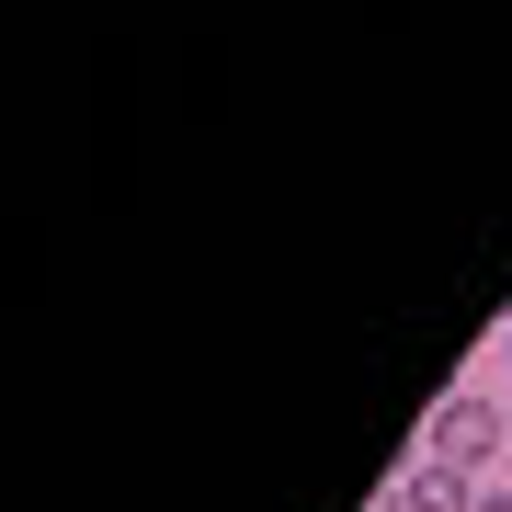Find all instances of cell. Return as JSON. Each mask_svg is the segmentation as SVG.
Segmentation results:
<instances>
[{"instance_id": "5b68a950", "label": "cell", "mask_w": 512, "mask_h": 512, "mask_svg": "<svg viewBox=\"0 0 512 512\" xmlns=\"http://www.w3.org/2000/svg\"><path fill=\"white\" fill-rule=\"evenodd\" d=\"M501 342H512V330H501Z\"/></svg>"}, {"instance_id": "6da1fadb", "label": "cell", "mask_w": 512, "mask_h": 512, "mask_svg": "<svg viewBox=\"0 0 512 512\" xmlns=\"http://www.w3.org/2000/svg\"><path fill=\"white\" fill-rule=\"evenodd\" d=\"M501 444H512V410H501V399H478V387H444L433 421H421V456H444V467H467V478H490V467H501Z\"/></svg>"}, {"instance_id": "7a4b0ae2", "label": "cell", "mask_w": 512, "mask_h": 512, "mask_svg": "<svg viewBox=\"0 0 512 512\" xmlns=\"http://www.w3.org/2000/svg\"><path fill=\"white\" fill-rule=\"evenodd\" d=\"M410 512H478V490H490V478H467V467H444V456H410Z\"/></svg>"}, {"instance_id": "277c9868", "label": "cell", "mask_w": 512, "mask_h": 512, "mask_svg": "<svg viewBox=\"0 0 512 512\" xmlns=\"http://www.w3.org/2000/svg\"><path fill=\"white\" fill-rule=\"evenodd\" d=\"M478 512H512V490H478Z\"/></svg>"}, {"instance_id": "3957f363", "label": "cell", "mask_w": 512, "mask_h": 512, "mask_svg": "<svg viewBox=\"0 0 512 512\" xmlns=\"http://www.w3.org/2000/svg\"><path fill=\"white\" fill-rule=\"evenodd\" d=\"M365 512H410V490H399V478H387V490H376V501H365Z\"/></svg>"}]
</instances>
